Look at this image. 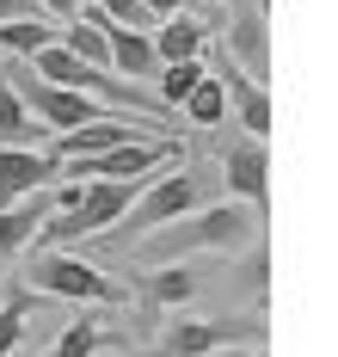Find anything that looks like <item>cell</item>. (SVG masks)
<instances>
[{"instance_id": "e0dca14e", "label": "cell", "mask_w": 338, "mask_h": 357, "mask_svg": "<svg viewBox=\"0 0 338 357\" xmlns=\"http://www.w3.org/2000/svg\"><path fill=\"white\" fill-rule=\"evenodd\" d=\"M179 111H185V117L197 123V130H216V123H227V99H222V80H216V74H203V80L191 86V99H185Z\"/></svg>"}, {"instance_id": "4fadbf2b", "label": "cell", "mask_w": 338, "mask_h": 357, "mask_svg": "<svg viewBox=\"0 0 338 357\" xmlns=\"http://www.w3.org/2000/svg\"><path fill=\"white\" fill-rule=\"evenodd\" d=\"M154 56H160V68H172V62H191V56H203V43H209V25L203 19H191V13H179V19H160L148 31Z\"/></svg>"}, {"instance_id": "9a60e30c", "label": "cell", "mask_w": 338, "mask_h": 357, "mask_svg": "<svg viewBox=\"0 0 338 357\" xmlns=\"http://www.w3.org/2000/svg\"><path fill=\"white\" fill-rule=\"evenodd\" d=\"M49 142V130H43L31 111L19 105V93L0 80V148H43Z\"/></svg>"}, {"instance_id": "ba28073f", "label": "cell", "mask_w": 338, "mask_h": 357, "mask_svg": "<svg viewBox=\"0 0 338 357\" xmlns=\"http://www.w3.org/2000/svg\"><path fill=\"white\" fill-rule=\"evenodd\" d=\"M123 142H154L142 123H123V117H99V123H80L68 136H49V160H92V154H111Z\"/></svg>"}, {"instance_id": "5bb4252c", "label": "cell", "mask_w": 338, "mask_h": 357, "mask_svg": "<svg viewBox=\"0 0 338 357\" xmlns=\"http://www.w3.org/2000/svg\"><path fill=\"white\" fill-rule=\"evenodd\" d=\"M136 289H142L148 308H185L191 296L203 289V278H197L191 265H148V271L136 278Z\"/></svg>"}, {"instance_id": "7c38bea8", "label": "cell", "mask_w": 338, "mask_h": 357, "mask_svg": "<svg viewBox=\"0 0 338 357\" xmlns=\"http://www.w3.org/2000/svg\"><path fill=\"white\" fill-rule=\"evenodd\" d=\"M105 50H111V74L117 80H154L160 74V56H154L148 31H129V25H105Z\"/></svg>"}, {"instance_id": "7402d4cb", "label": "cell", "mask_w": 338, "mask_h": 357, "mask_svg": "<svg viewBox=\"0 0 338 357\" xmlns=\"http://www.w3.org/2000/svg\"><path fill=\"white\" fill-rule=\"evenodd\" d=\"M111 25H129V31H154V19H148V6L142 0H92Z\"/></svg>"}, {"instance_id": "8992f818", "label": "cell", "mask_w": 338, "mask_h": 357, "mask_svg": "<svg viewBox=\"0 0 338 357\" xmlns=\"http://www.w3.org/2000/svg\"><path fill=\"white\" fill-rule=\"evenodd\" d=\"M216 167H222V191L234 197V204H246V210L264 215V173H271V160H264V142H222L216 148Z\"/></svg>"}, {"instance_id": "30bf717a", "label": "cell", "mask_w": 338, "mask_h": 357, "mask_svg": "<svg viewBox=\"0 0 338 357\" xmlns=\"http://www.w3.org/2000/svg\"><path fill=\"white\" fill-rule=\"evenodd\" d=\"M49 185H56V160L43 148H0V210Z\"/></svg>"}, {"instance_id": "5b68a950", "label": "cell", "mask_w": 338, "mask_h": 357, "mask_svg": "<svg viewBox=\"0 0 338 357\" xmlns=\"http://www.w3.org/2000/svg\"><path fill=\"white\" fill-rule=\"evenodd\" d=\"M166 160H185L179 136L123 142V148H111V154H92V160H56V178H68V185H92V178H154Z\"/></svg>"}, {"instance_id": "484cf974", "label": "cell", "mask_w": 338, "mask_h": 357, "mask_svg": "<svg viewBox=\"0 0 338 357\" xmlns=\"http://www.w3.org/2000/svg\"><path fill=\"white\" fill-rule=\"evenodd\" d=\"M222 357H264V345H234V351H222Z\"/></svg>"}, {"instance_id": "603a6c76", "label": "cell", "mask_w": 338, "mask_h": 357, "mask_svg": "<svg viewBox=\"0 0 338 357\" xmlns=\"http://www.w3.org/2000/svg\"><path fill=\"white\" fill-rule=\"evenodd\" d=\"M80 6H86V0H38V13H43V19H62V25L74 19Z\"/></svg>"}, {"instance_id": "8fae6325", "label": "cell", "mask_w": 338, "mask_h": 357, "mask_svg": "<svg viewBox=\"0 0 338 357\" xmlns=\"http://www.w3.org/2000/svg\"><path fill=\"white\" fill-rule=\"evenodd\" d=\"M56 215V191H31V197H19V204H6L0 210V265L6 259H19V252L38 241V228Z\"/></svg>"}, {"instance_id": "d6986e66", "label": "cell", "mask_w": 338, "mask_h": 357, "mask_svg": "<svg viewBox=\"0 0 338 357\" xmlns=\"http://www.w3.org/2000/svg\"><path fill=\"white\" fill-rule=\"evenodd\" d=\"M99 345H105L99 321H92V314H80V321H68V326H62V339H56V345H49L43 357H92Z\"/></svg>"}, {"instance_id": "9c48e42d", "label": "cell", "mask_w": 338, "mask_h": 357, "mask_svg": "<svg viewBox=\"0 0 338 357\" xmlns=\"http://www.w3.org/2000/svg\"><path fill=\"white\" fill-rule=\"evenodd\" d=\"M216 80H222V99H227V111L240 117V130L252 136V142H264L271 136V123H277V111H271V93H264L259 80H246V74L234 68V62H216Z\"/></svg>"}, {"instance_id": "6da1fadb", "label": "cell", "mask_w": 338, "mask_h": 357, "mask_svg": "<svg viewBox=\"0 0 338 357\" xmlns=\"http://www.w3.org/2000/svg\"><path fill=\"white\" fill-rule=\"evenodd\" d=\"M259 228H264L259 210L222 197V204H203V210L154 228L148 241H136V259H148V265H185L191 252H240V247L259 241Z\"/></svg>"}, {"instance_id": "d4e9b609", "label": "cell", "mask_w": 338, "mask_h": 357, "mask_svg": "<svg viewBox=\"0 0 338 357\" xmlns=\"http://www.w3.org/2000/svg\"><path fill=\"white\" fill-rule=\"evenodd\" d=\"M142 6H148V19L160 25V19H179V13H185L191 0H142Z\"/></svg>"}, {"instance_id": "7a4b0ae2", "label": "cell", "mask_w": 338, "mask_h": 357, "mask_svg": "<svg viewBox=\"0 0 338 357\" xmlns=\"http://www.w3.org/2000/svg\"><path fill=\"white\" fill-rule=\"evenodd\" d=\"M209 185L216 178L203 173V167H172V173H154L148 185H142V197L123 210V222H117L111 234H99L105 247H136V241H148L154 228H166V222H179V215L203 210L209 204Z\"/></svg>"}, {"instance_id": "52a82bcc", "label": "cell", "mask_w": 338, "mask_h": 357, "mask_svg": "<svg viewBox=\"0 0 338 357\" xmlns=\"http://www.w3.org/2000/svg\"><path fill=\"white\" fill-rule=\"evenodd\" d=\"M222 56L246 74V80H259V86H264V74H271V31H264V6H234V19L222 25Z\"/></svg>"}, {"instance_id": "cb8c5ba5", "label": "cell", "mask_w": 338, "mask_h": 357, "mask_svg": "<svg viewBox=\"0 0 338 357\" xmlns=\"http://www.w3.org/2000/svg\"><path fill=\"white\" fill-rule=\"evenodd\" d=\"M6 19H43V13H38V0H0V25Z\"/></svg>"}, {"instance_id": "44dd1931", "label": "cell", "mask_w": 338, "mask_h": 357, "mask_svg": "<svg viewBox=\"0 0 338 357\" xmlns=\"http://www.w3.org/2000/svg\"><path fill=\"white\" fill-rule=\"evenodd\" d=\"M264 284H271V252L252 241V252H246V265H240V289L252 296V302H264Z\"/></svg>"}, {"instance_id": "2e32d148", "label": "cell", "mask_w": 338, "mask_h": 357, "mask_svg": "<svg viewBox=\"0 0 338 357\" xmlns=\"http://www.w3.org/2000/svg\"><path fill=\"white\" fill-rule=\"evenodd\" d=\"M49 43H56V25H49V19H6V25H0V56H6V62H31Z\"/></svg>"}, {"instance_id": "ffe728a7", "label": "cell", "mask_w": 338, "mask_h": 357, "mask_svg": "<svg viewBox=\"0 0 338 357\" xmlns=\"http://www.w3.org/2000/svg\"><path fill=\"white\" fill-rule=\"evenodd\" d=\"M25 314H31V289H13V296L0 302V357L19 351V339H25Z\"/></svg>"}, {"instance_id": "ac0fdd59", "label": "cell", "mask_w": 338, "mask_h": 357, "mask_svg": "<svg viewBox=\"0 0 338 357\" xmlns=\"http://www.w3.org/2000/svg\"><path fill=\"white\" fill-rule=\"evenodd\" d=\"M203 74H209V62H203V56H191V62H172V68H160V74H154V80H160V93H154V99H160L166 111H179V105L191 99V86H197Z\"/></svg>"}, {"instance_id": "3957f363", "label": "cell", "mask_w": 338, "mask_h": 357, "mask_svg": "<svg viewBox=\"0 0 338 357\" xmlns=\"http://www.w3.org/2000/svg\"><path fill=\"white\" fill-rule=\"evenodd\" d=\"M234 345H264V314H191L160 333L154 357H216Z\"/></svg>"}, {"instance_id": "277c9868", "label": "cell", "mask_w": 338, "mask_h": 357, "mask_svg": "<svg viewBox=\"0 0 338 357\" xmlns=\"http://www.w3.org/2000/svg\"><path fill=\"white\" fill-rule=\"evenodd\" d=\"M25 284L38 289V296H62V302H99V308H111L123 302L129 289L105 278L92 259H80V252H38L31 265H25Z\"/></svg>"}]
</instances>
